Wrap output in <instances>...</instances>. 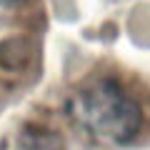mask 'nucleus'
Here are the masks:
<instances>
[{"instance_id":"nucleus-1","label":"nucleus","mask_w":150,"mask_h":150,"mask_svg":"<svg viewBox=\"0 0 150 150\" xmlns=\"http://www.w3.org/2000/svg\"><path fill=\"white\" fill-rule=\"evenodd\" d=\"M73 118L105 143H130L143 128L138 100L115 78H95L73 95Z\"/></svg>"},{"instance_id":"nucleus-2","label":"nucleus","mask_w":150,"mask_h":150,"mask_svg":"<svg viewBox=\"0 0 150 150\" xmlns=\"http://www.w3.org/2000/svg\"><path fill=\"white\" fill-rule=\"evenodd\" d=\"M20 150H60V143L50 133H25L20 138Z\"/></svg>"},{"instance_id":"nucleus-3","label":"nucleus","mask_w":150,"mask_h":150,"mask_svg":"<svg viewBox=\"0 0 150 150\" xmlns=\"http://www.w3.org/2000/svg\"><path fill=\"white\" fill-rule=\"evenodd\" d=\"M15 3H20V0H0V5H15Z\"/></svg>"}]
</instances>
